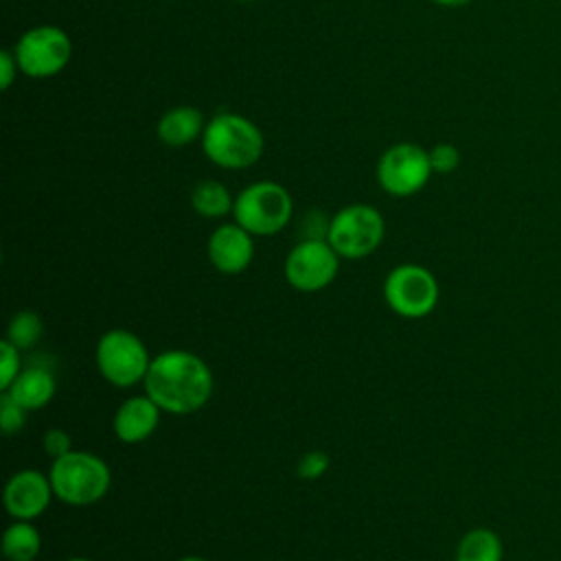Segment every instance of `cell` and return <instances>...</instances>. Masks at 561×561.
Returning a JSON list of instances; mask_svg holds the SVG:
<instances>
[{"label":"cell","mask_w":561,"mask_h":561,"mask_svg":"<svg viewBox=\"0 0 561 561\" xmlns=\"http://www.w3.org/2000/svg\"><path fill=\"white\" fill-rule=\"evenodd\" d=\"M213 373L208 364L184 348L162 351L151 357V366L142 381L162 412L186 416L202 410L213 394Z\"/></svg>","instance_id":"6da1fadb"},{"label":"cell","mask_w":561,"mask_h":561,"mask_svg":"<svg viewBox=\"0 0 561 561\" xmlns=\"http://www.w3.org/2000/svg\"><path fill=\"white\" fill-rule=\"evenodd\" d=\"M199 140L204 156L213 164L230 171L256 164L265 149V138L259 125L234 112H219L206 121Z\"/></svg>","instance_id":"7a4b0ae2"},{"label":"cell","mask_w":561,"mask_h":561,"mask_svg":"<svg viewBox=\"0 0 561 561\" xmlns=\"http://www.w3.org/2000/svg\"><path fill=\"white\" fill-rule=\"evenodd\" d=\"M53 493L68 506H90L105 497L112 484L107 462L90 451L72 449L70 454L53 460L48 471Z\"/></svg>","instance_id":"3957f363"},{"label":"cell","mask_w":561,"mask_h":561,"mask_svg":"<svg viewBox=\"0 0 561 561\" xmlns=\"http://www.w3.org/2000/svg\"><path fill=\"white\" fill-rule=\"evenodd\" d=\"M294 215V202L285 186L272 180L252 182L234 197L232 217L254 237L280 232Z\"/></svg>","instance_id":"277c9868"},{"label":"cell","mask_w":561,"mask_h":561,"mask_svg":"<svg viewBox=\"0 0 561 561\" xmlns=\"http://www.w3.org/2000/svg\"><path fill=\"white\" fill-rule=\"evenodd\" d=\"M94 362L99 375L107 383L116 388H131L145 381L151 355L136 333L127 329H110L96 342Z\"/></svg>","instance_id":"5b68a950"},{"label":"cell","mask_w":561,"mask_h":561,"mask_svg":"<svg viewBox=\"0 0 561 561\" xmlns=\"http://www.w3.org/2000/svg\"><path fill=\"white\" fill-rule=\"evenodd\" d=\"M386 234L381 213L370 204H348L329 219L327 241L340 259H364L373 254Z\"/></svg>","instance_id":"8992f818"},{"label":"cell","mask_w":561,"mask_h":561,"mask_svg":"<svg viewBox=\"0 0 561 561\" xmlns=\"http://www.w3.org/2000/svg\"><path fill=\"white\" fill-rule=\"evenodd\" d=\"M20 72L31 79L59 75L72 57L70 35L53 24H39L22 33L13 46Z\"/></svg>","instance_id":"52a82bcc"},{"label":"cell","mask_w":561,"mask_h":561,"mask_svg":"<svg viewBox=\"0 0 561 561\" xmlns=\"http://www.w3.org/2000/svg\"><path fill=\"white\" fill-rule=\"evenodd\" d=\"M383 298L401 318H425L438 305V280L427 267L403 263L388 272L383 280Z\"/></svg>","instance_id":"ba28073f"},{"label":"cell","mask_w":561,"mask_h":561,"mask_svg":"<svg viewBox=\"0 0 561 561\" xmlns=\"http://www.w3.org/2000/svg\"><path fill=\"white\" fill-rule=\"evenodd\" d=\"M430 151L416 142H397L388 147L377 162V182L392 197L419 193L432 178Z\"/></svg>","instance_id":"9c48e42d"},{"label":"cell","mask_w":561,"mask_h":561,"mask_svg":"<svg viewBox=\"0 0 561 561\" xmlns=\"http://www.w3.org/2000/svg\"><path fill=\"white\" fill-rule=\"evenodd\" d=\"M340 267V254L327 239H300L285 256V280L302 291L313 294L333 283Z\"/></svg>","instance_id":"30bf717a"},{"label":"cell","mask_w":561,"mask_h":561,"mask_svg":"<svg viewBox=\"0 0 561 561\" xmlns=\"http://www.w3.org/2000/svg\"><path fill=\"white\" fill-rule=\"evenodd\" d=\"M53 497L55 493H53L50 478L35 469H22L13 473L7 480L4 493H2L7 513L13 519H28V522L39 517L48 508Z\"/></svg>","instance_id":"8fae6325"},{"label":"cell","mask_w":561,"mask_h":561,"mask_svg":"<svg viewBox=\"0 0 561 561\" xmlns=\"http://www.w3.org/2000/svg\"><path fill=\"white\" fill-rule=\"evenodd\" d=\"M210 265L221 274H241L254 259V234L241 228L237 221L217 226L206 243Z\"/></svg>","instance_id":"7c38bea8"},{"label":"cell","mask_w":561,"mask_h":561,"mask_svg":"<svg viewBox=\"0 0 561 561\" xmlns=\"http://www.w3.org/2000/svg\"><path fill=\"white\" fill-rule=\"evenodd\" d=\"M162 410L149 394H136L125 399L112 419L114 436L125 445H136L147 440L160 423Z\"/></svg>","instance_id":"4fadbf2b"},{"label":"cell","mask_w":561,"mask_h":561,"mask_svg":"<svg viewBox=\"0 0 561 561\" xmlns=\"http://www.w3.org/2000/svg\"><path fill=\"white\" fill-rule=\"evenodd\" d=\"M55 390H57L55 375L46 366L33 364V366L22 368L20 375L15 377V381L4 392L11 399H15L22 408L33 412V410H42L44 405H48L50 399L55 397Z\"/></svg>","instance_id":"5bb4252c"},{"label":"cell","mask_w":561,"mask_h":561,"mask_svg":"<svg viewBox=\"0 0 561 561\" xmlns=\"http://www.w3.org/2000/svg\"><path fill=\"white\" fill-rule=\"evenodd\" d=\"M206 127V121L202 116V112L193 105H175L171 110H167L158 125V138L167 145V147H186L193 140L202 138Z\"/></svg>","instance_id":"9a60e30c"},{"label":"cell","mask_w":561,"mask_h":561,"mask_svg":"<svg viewBox=\"0 0 561 561\" xmlns=\"http://www.w3.org/2000/svg\"><path fill=\"white\" fill-rule=\"evenodd\" d=\"M39 550V530L28 519H13L2 533V554L7 561H35Z\"/></svg>","instance_id":"2e32d148"},{"label":"cell","mask_w":561,"mask_h":561,"mask_svg":"<svg viewBox=\"0 0 561 561\" xmlns=\"http://www.w3.org/2000/svg\"><path fill=\"white\" fill-rule=\"evenodd\" d=\"M191 206L199 217L221 219L234 208V197L217 180H202L191 191Z\"/></svg>","instance_id":"e0dca14e"},{"label":"cell","mask_w":561,"mask_h":561,"mask_svg":"<svg viewBox=\"0 0 561 561\" xmlns=\"http://www.w3.org/2000/svg\"><path fill=\"white\" fill-rule=\"evenodd\" d=\"M456 561H502V541L491 528H473L458 541Z\"/></svg>","instance_id":"ac0fdd59"},{"label":"cell","mask_w":561,"mask_h":561,"mask_svg":"<svg viewBox=\"0 0 561 561\" xmlns=\"http://www.w3.org/2000/svg\"><path fill=\"white\" fill-rule=\"evenodd\" d=\"M42 333H44L42 318L28 309L13 313V318L9 320V327H7V340L20 351L33 348L42 340Z\"/></svg>","instance_id":"d6986e66"},{"label":"cell","mask_w":561,"mask_h":561,"mask_svg":"<svg viewBox=\"0 0 561 561\" xmlns=\"http://www.w3.org/2000/svg\"><path fill=\"white\" fill-rule=\"evenodd\" d=\"M22 370L20 348H15L7 337L0 342V390H9V386L15 381V377Z\"/></svg>","instance_id":"ffe728a7"},{"label":"cell","mask_w":561,"mask_h":561,"mask_svg":"<svg viewBox=\"0 0 561 561\" xmlns=\"http://www.w3.org/2000/svg\"><path fill=\"white\" fill-rule=\"evenodd\" d=\"M26 414H28L26 408H22L15 399H11L7 392H2V397H0V427L7 436L15 434L24 427Z\"/></svg>","instance_id":"44dd1931"},{"label":"cell","mask_w":561,"mask_h":561,"mask_svg":"<svg viewBox=\"0 0 561 561\" xmlns=\"http://www.w3.org/2000/svg\"><path fill=\"white\" fill-rule=\"evenodd\" d=\"M329 465H331L329 454H324L320 449H311V451L302 454V458L296 462V476L300 480H307V482L309 480H318V478H322L327 473Z\"/></svg>","instance_id":"7402d4cb"},{"label":"cell","mask_w":561,"mask_h":561,"mask_svg":"<svg viewBox=\"0 0 561 561\" xmlns=\"http://www.w3.org/2000/svg\"><path fill=\"white\" fill-rule=\"evenodd\" d=\"M430 162L434 173H451L460 164V151L451 142H438L430 149Z\"/></svg>","instance_id":"603a6c76"},{"label":"cell","mask_w":561,"mask_h":561,"mask_svg":"<svg viewBox=\"0 0 561 561\" xmlns=\"http://www.w3.org/2000/svg\"><path fill=\"white\" fill-rule=\"evenodd\" d=\"M42 445H44L46 456L53 458V460H57V458H61V456H66V454L72 451V438H70V434H68L66 430H61V427H50V430L44 434Z\"/></svg>","instance_id":"cb8c5ba5"},{"label":"cell","mask_w":561,"mask_h":561,"mask_svg":"<svg viewBox=\"0 0 561 561\" xmlns=\"http://www.w3.org/2000/svg\"><path fill=\"white\" fill-rule=\"evenodd\" d=\"M18 72H20V66H18L15 53L9 50V48L0 50V88L9 90L11 83L15 81Z\"/></svg>","instance_id":"d4e9b609"},{"label":"cell","mask_w":561,"mask_h":561,"mask_svg":"<svg viewBox=\"0 0 561 561\" xmlns=\"http://www.w3.org/2000/svg\"><path fill=\"white\" fill-rule=\"evenodd\" d=\"M434 4H440V7H449V9H456V7H465L469 4L471 0H430Z\"/></svg>","instance_id":"484cf974"},{"label":"cell","mask_w":561,"mask_h":561,"mask_svg":"<svg viewBox=\"0 0 561 561\" xmlns=\"http://www.w3.org/2000/svg\"><path fill=\"white\" fill-rule=\"evenodd\" d=\"M178 561H208V559H204V557H197V554H188V557H180Z\"/></svg>","instance_id":"4316f807"},{"label":"cell","mask_w":561,"mask_h":561,"mask_svg":"<svg viewBox=\"0 0 561 561\" xmlns=\"http://www.w3.org/2000/svg\"><path fill=\"white\" fill-rule=\"evenodd\" d=\"M66 561H92V559H88V557H70Z\"/></svg>","instance_id":"83f0119b"},{"label":"cell","mask_w":561,"mask_h":561,"mask_svg":"<svg viewBox=\"0 0 561 561\" xmlns=\"http://www.w3.org/2000/svg\"><path fill=\"white\" fill-rule=\"evenodd\" d=\"M234 2H252V0H234Z\"/></svg>","instance_id":"f1b7e54d"},{"label":"cell","mask_w":561,"mask_h":561,"mask_svg":"<svg viewBox=\"0 0 561 561\" xmlns=\"http://www.w3.org/2000/svg\"><path fill=\"white\" fill-rule=\"evenodd\" d=\"M169 2H173V0H169Z\"/></svg>","instance_id":"f546056e"}]
</instances>
